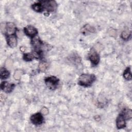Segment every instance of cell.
<instances>
[{
	"instance_id": "cell-21",
	"label": "cell",
	"mask_w": 132,
	"mask_h": 132,
	"mask_svg": "<svg viewBox=\"0 0 132 132\" xmlns=\"http://www.w3.org/2000/svg\"><path fill=\"white\" fill-rule=\"evenodd\" d=\"M41 113L43 115H46L48 113V110L46 107H44L41 109Z\"/></svg>"
},
{
	"instance_id": "cell-17",
	"label": "cell",
	"mask_w": 132,
	"mask_h": 132,
	"mask_svg": "<svg viewBox=\"0 0 132 132\" xmlns=\"http://www.w3.org/2000/svg\"><path fill=\"white\" fill-rule=\"evenodd\" d=\"M48 67V64L47 62L42 61L40 62L39 66H38V69L41 72H44L46 70Z\"/></svg>"
},
{
	"instance_id": "cell-18",
	"label": "cell",
	"mask_w": 132,
	"mask_h": 132,
	"mask_svg": "<svg viewBox=\"0 0 132 132\" xmlns=\"http://www.w3.org/2000/svg\"><path fill=\"white\" fill-rule=\"evenodd\" d=\"M131 37V31L125 30L123 31L121 35V37L124 40H127Z\"/></svg>"
},
{
	"instance_id": "cell-13",
	"label": "cell",
	"mask_w": 132,
	"mask_h": 132,
	"mask_svg": "<svg viewBox=\"0 0 132 132\" xmlns=\"http://www.w3.org/2000/svg\"><path fill=\"white\" fill-rule=\"evenodd\" d=\"M23 59L26 61H32L35 58L36 59L35 54L33 52L31 53H25L23 55Z\"/></svg>"
},
{
	"instance_id": "cell-1",
	"label": "cell",
	"mask_w": 132,
	"mask_h": 132,
	"mask_svg": "<svg viewBox=\"0 0 132 132\" xmlns=\"http://www.w3.org/2000/svg\"><path fill=\"white\" fill-rule=\"evenodd\" d=\"M96 79V76L94 74H82L78 79V84L81 86L88 87L91 86Z\"/></svg>"
},
{
	"instance_id": "cell-5",
	"label": "cell",
	"mask_w": 132,
	"mask_h": 132,
	"mask_svg": "<svg viewBox=\"0 0 132 132\" xmlns=\"http://www.w3.org/2000/svg\"><path fill=\"white\" fill-rule=\"evenodd\" d=\"M89 58L93 65L98 64L100 61V55L94 49L92 48L89 54Z\"/></svg>"
},
{
	"instance_id": "cell-11",
	"label": "cell",
	"mask_w": 132,
	"mask_h": 132,
	"mask_svg": "<svg viewBox=\"0 0 132 132\" xmlns=\"http://www.w3.org/2000/svg\"><path fill=\"white\" fill-rule=\"evenodd\" d=\"M81 31L82 34L84 35H88L89 33L94 32L95 31V28L89 24H86L82 27Z\"/></svg>"
},
{
	"instance_id": "cell-20",
	"label": "cell",
	"mask_w": 132,
	"mask_h": 132,
	"mask_svg": "<svg viewBox=\"0 0 132 132\" xmlns=\"http://www.w3.org/2000/svg\"><path fill=\"white\" fill-rule=\"evenodd\" d=\"M108 34L110 35V36L115 37L117 36V31L115 29H113V28H110L108 30Z\"/></svg>"
},
{
	"instance_id": "cell-8",
	"label": "cell",
	"mask_w": 132,
	"mask_h": 132,
	"mask_svg": "<svg viewBox=\"0 0 132 132\" xmlns=\"http://www.w3.org/2000/svg\"><path fill=\"white\" fill-rule=\"evenodd\" d=\"M14 87V84H10L7 81H3L1 84V89L6 93H10Z\"/></svg>"
},
{
	"instance_id": "cell-15",
	"label": "cell",
	"mask_w": 132,
	"mask_h": 132,
	"mask_svg": "<svg viewBox=\"0 0 132 132\" xmlns=\"http://www.w3.org/2000/svg\"><path fill=\"white\" fill-rule=\"evenodd\" d=\"M0 77L2 79H7L10 75L9 72L5 68H1L0 70Z\"/></svg>"
},
{
	"instance_id": "cell-7",
	"label": "cell",
	"mask_w": 132,
	"mask_h": 132,
	"mask_svg": "<svg viewBox=\"0 0 132 132\" xmlns=\"http://www.w3.org/2000/svg\"><path fill=\"white\" fill-rule=\"evenodd\" d=\"M5 35L8 36L12 35H14L16 31V27L14 24L11 22L7 23L5 27Z\"/></svg>"
},
{
	"instance_id": "cell-9",
	"label": "cell",
	"mask_w": 132,
	"mask_h": 132,
	"mask_svg": "<svg viewBox=\"0 0 132 132\" xmlns=\"http://www.w3.org/2000/svg\"><path fill=\"white\" fill-rule=\"evenodd\" d=\"M117 127L118 129H121L126 126V119L123 114L121 113L117 118L116 120Z\"/></svg>"
},
{
	"instance_id": "cell-4",
	"label": "cell",
	"mask_w": 132,
	"mask_h": 132,
	"mask_svg": "<svg viewBox=\"0 0 132 132\" xmlns=\"http://www.w3.org/2000/svg\"><path fill=\"white\" fill-rule=\"evenodd\" d=\"M31 123L35 125H39L43 123L44 118L43 114L41 112H37L32 114L30 117Z\"/></svg>"
},
{
	"instance_id": "cell-19",
	"label": "cell",
	"mask_w": 132,
	"mask_h": 132,
	"mask_svg": "<svg viewBox=\"0 0 132 132\" xmlns=\"http://www.w3.org/2000/svg\"><path fill=\"white\" fill-rule=\"evenodd\" d=\"M23 74V72L22 71H21V70H16V71H15V72L14 73L13 77L15 78V79L19 80L21 78Z\"/></svg>"
},
{
	"instance_id": "cell-10",
	"label": "cell",
	"mask_w": 132,
	"mask_h": 132,
	"mask_svg": "<svg viewBox=\"0 0 132 132\" xmlns=\"http://www.w3.org/2000/svg\"><path fill=\"white\" fill-rule=\"evenodd\" d=\"M7 44L11 47H14L17 45V38L15 34L6 37Z\"/></svg>"
},
{
	"instance_id": "cell-14",
	"label": "cell",
	"mask_w": 132,
	"mask_h": 132,
	"mask_svg": "<svg viewBox=\"0 0 132 132\" xmlns=\"http://www.w3.org/2000/svg\"><path fill=\"white\" fill-rule=\"evenodd\" d=\"M121 113L124 117L125 119L126 120H130L132 118V112L129 109L125 108L122 112Z\"/></svg>"
},
{
	"instance_id": "cell-2",
	"label": "cell",
	"mask_w": 132,
	"mask_h": 132,
	"mask_svg": "<svg viewBox=\"0 0 132 132\" xmlns=\"http://www.w3.org/2000/svg\"><path fill=\"white\" fill-rule=\"evenodd\" d=\"M45 83L46 86L51 90H55L59 84V79L55 76H51L45 78Z\"/></svg>"
},
{
	"instance_id": "cell-16",
	"label": "cell",
	"mask_w": 132,
	"mask_h": 132,
	"mask_svg": "<svg viewBox=\"0 0 132 132\" xmlns=\"http://www.w3.org/2000/svg\"><path fill=\"white\" fill-rule=\"evenodd\" d=\"M123 77L124 78L127 80H130L132 78L131 74L130 72V67L127 68L124 71L123 73Z\"/></svg>"
},
{
	"instance_id": "cell-6",
	"label": "cell",
	"mask_w": 132,
	"mask_h": 132,
	"mask_svg": "<svg viewBox=\"0 0 132 132\" xmlns=\"http://www.w3.org/2000/svg\"><path fill=\"white\" fill-rule=\"evenodd\" d=\"M24 33L29 37L31 39L36 37V35L38 34L37 29L31 25H28L24 28Z\"/></svg>"
},
{
	"instance_id": "cell-12",
	"label": "cell",
	"mask_w": 132,
	"mask_h": 132,
	"mask_svg": "<svg viewBox=\"0 0 132 132\" xmlns=\"http://www.w3.org/2000/svg\"><path fill=\"white\" fill-rule=\"evenodd\" d=\"M31 8L35 11L37 12L41 13L44 11L43 6H42L41 3L40 2V1L33 4L31 5Z\"/></svg>"
},
{
	"instance_id": "cell-3",
	"label": "cell",
	"mask_w": 132,
	"mask_h": 132,
	"mask_svg": "<svg viewBox=\"0 0 132 132\" xmlns=\"http://www.w3.org/2000/svg\"><path fill=\"white\" fill-rule=\"evenodd\" d=\"M44 10H46L47 12H54L57 8V4L55 1H41Z\"/></svg>"
}]
</instances>
